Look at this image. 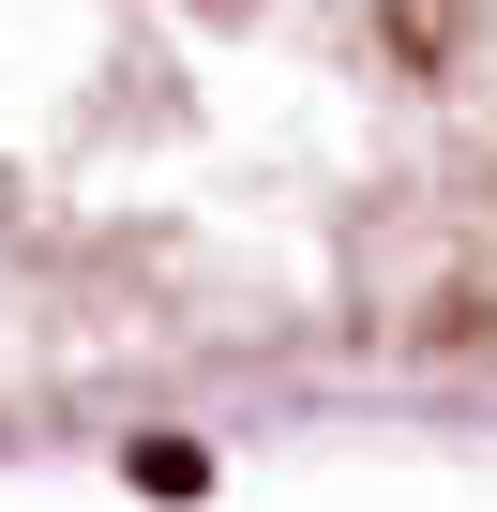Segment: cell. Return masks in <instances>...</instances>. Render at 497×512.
<instances>
[{"instance_id": "1", "label": "cell", "mask_w": 497, "mask_h": 512, "mask_svg": "<svg viewBox=\"0 0 497 512\" xmlns=\"http://www.w3.org/2000/svg\"><path fill=\"white\" fill-rule=\"evenodd\" d=\"M497 362V0H0V437Z\"/></svg>"}]
</instances>
